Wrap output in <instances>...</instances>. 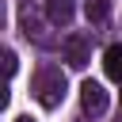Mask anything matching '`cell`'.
<instances>
[{"mask_svg": "<svg viewBox=\"0 0 122 122\" xmlns=\"http://www.w3.org/2000/svg\"><path fill=\"white\" fill-rule=\"evenodd\" d=\"M34 95L46 111H53L61 99H65V72L61 69H42L38 80H34Z\"/></svg>", "mask_w": 122, "mask_h": 122, "instance_id": "1", "label": "cell"}, {"mask_svg": "<svg viewBox=\"0 0 122 122\" xmlns=\"http://www.w3.org/2000/svg\"><path fill=\"white\" fill-rule=\"evenodd\" d=\"M80 103H84V111H88V114H103V111L111 107V95H107V88H103V84L84 80V84H80Z\"/></svg>", "mask_w": 122, "mask_h": 122, "instance_id": "2", "label": "cell"}, {"mask_svg": "<svg viewBox=\"0 0 122 122\" xmlns=\"http://www.w3.org/2000/svg\"><path fill=\"white\" fill-rule=\"evenodd\" d=\"M65 57H69L72 69H84L88 65V38L84 34H69L65 38Z\"/></svg>", "mask_w": 122, "mask_h": 122, "instance_id": "3", "label": "cell"}, {"mask_svg": "<svg viewBox=\"0 0 122 122\" xmlns=\"http://www.w3.org/2000/svg\"><path fill=\"white\" fill-rule=\"evenodd\" d=\"M46 15H50L53 27H69V19H72V0H50V4H46Z\"/></svg>", "mask_w": 122, "mask_h": 122, "instance_id": "4", "label": "cell"}, {"mask_svg": "<svg viewBox=\"0 0 122 122\" xmlns=\"http://www.w3.org/2000/svg\"><path fill=\"white\" fill-rule=\"evenodd\" d=\"M122 46H107V53H103V69H107V80H118L122 76Z\"/></svg>", "mask_w": 122, "mask_h": 122, "instance_id": "5", "label": "cell"}, {"mask_svg": "<svg viewBox=\"0 0 122 122\" xmlns=\"http://www.w3.org/2000/svg\"><path fill=\"white\" fill-rule=\"evenodd\" d=\"M84 15L92 23H107L111 19V0H84Z\"/></svg>", "mask_w": 122, "mask_h": 122, "instance_id": "6", "label": "cell"}, {"mask_svg": "<svg viewBox=\"0 0 122 122\" xmlns=\"http://www.w3.org/2000/svg\"><path fill=\"white\" fill-rule=\"evenodd\" d=\"M19 69V57H15V50H0V76H11Z\"/></svg>", "mask_w": 122, "mask_h": 122, "instance_id": "7", "label": "cell"}, {"mask_svg": "<svg viewBox=\"0 0 122 122\" xmlns=\"http://www.w3.org/2000/svg\"><path fill=\"white\" fill-rule=\"evenodd\" d=\"M4 103H8V88L0 84V107H4Z\"/></svg>", "mask_w": 122, "mask_h": 122, "instance_id": "8", "label": "cell"}, {"mask_svg": "<svg viewBox=\"0 0 122 122\" xmlns=\"http://www.w3.org/2000/svg\"><path fill=\"white\" fill-rule=\"evenodd\" d=\"M0 27H4V4H0Z\"/></svg>", "mask_w": 122, "mask_h": 122, "instance_id": "9", "label": "cell"}, {"mask_svg": "<svg viewBox=\"0 0 122 122\" xmlns=\"http://www.w3.org/2000/svg\"><path fill=\"white\" fill-rule=\"evenodd\" d=\"M15 122H34V118H27V114H23V118H15Z\"/></svg>", "mask_w": 122, "mask_h": 122, "instance_id": "10", "label": "cell"}]
</instances>
